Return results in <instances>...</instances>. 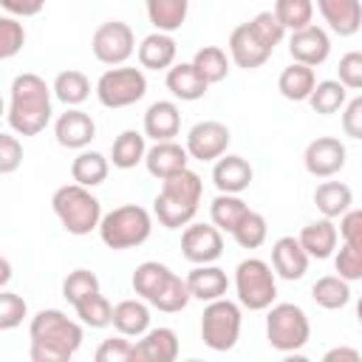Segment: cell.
Segmentation results:
<instances>
[{
	"instance_id": "cell-52",
	"label": "cell",
	"mask_w": 362,
	"mask_h": 362,
	"mask_svg": "<svg viewBox=\"0 0 362 362\" xmlns=\"http://www.w3.org/2000/svg\"><path fill=\"white\" fill-rule=\"evenodd\" d=\"M339 235L345 243L362 252V209H348L339 221Z\"/></svg>"
},
{
	"instance_id": "cell-55",
	"label": "cell",
	"mask_w": 362,
	"mask_h": 362,
	"mask_svg": "<svg viewBox=\"0 0 362 362\" xmlns=\"http://www.w3.org/2000/svg\"><path fill=\"white\" fill-rule=\"evenodd\" d=\"M8 277H11V266H8V257H0V286H3V288L8 286Z\"/></svg>"
},
{
	"instance_id": "cell-12",
	"label": "cell",
	"mask_w": 362,
	"mask_h": 362,
	"mask_svg": "<svg viewBox=\"0 0 362 362\" xmlns=\"http://www.w3.org/2000/svg\"><path fill=\"white\" fill-rule=\"evenodd\" d=\"M181 252L189 263H215L223 255V235L215 223H187L181 235Z\"/></svg>"
},
{
	"instance_id": "cell-27",
	"label": "cell",
	"mask_w": 362,
	"mask_h": 362,
	"mask_svg": "<svg viewBox=\"0 0 362 362\" xmlns=\"http://www.w3.org/2000/svg\"><path fill=\"white\" fill-rule=\"evenodd\" d=\"M314 85H317L314 68L311 65H303V62H291L288 68H283V74L277 79V90L288 102H308Z\"/></svg>"
},
{
	"instance_id": "cell-13",
	"label": "cell",
	"mask_w": 362,
	"mask_h": 362,
	"mask_svg": "<svg viewBox=\"0 0 362 362\" xmlns=\"http://www.w3.org/2000/svg\"><path fill=\"white\" fill-rule=\"evenodd\" d=\"M303 164L314 178H334L345 167V144L334 136H317L303 153Z\"/></svg>"
},
{
	"instance_id": "cell-16",
	"label": "cell",
	"mask_w": 362,
	"mask_h": 362,
	"mask_svg": "<svg viewBox=\"0 0 362 362\" xmlns=\"http://www.w3.org/2000/svg\"><path fill=\"white\" fill-rule=\"evenodd\" d=\"M54 136H57V141H59L62 147H68V150H85V147L93 141V136H96V124H93V119H90L85 110L68 107V110L57 119Z\"/></svg>"
},
{
	"instance_id": "cell-17",
	"label": "cell",
	"mask_w": 362,
	"mask_h": 362,
	"mask_svg": "<svg viewBox=\"0 0 362 362\" xmlns=\"http://www.w3.org/2000/svg\"><path fill=\"white\" fill-rule=\"evenodd\" d=\"M229 57H232V62L238 68L252 71V68H260L272 57V51L255 37V31L249 28V23H240L229 34Z\"/></svg>"
},
{
	"instance_id": "cell-2",
	"label": "cell",
	"mask_w": 362,
	"mask_h": 362,
	"mask_svg": "<svg viewBox=\"0 0 362 362\" xmlns=\"http://www.w3.org/2000/svg\"><path fill=\"white\" fill-rule=\"evenodd\" d=\"M51 90L37 74H17L8 90V127L20 136H37L51 122Z\"/></svg>"
},
{
	"instance_id": "cell-19",
	"label": "cell",
	"mask_w": 362,
	"mask_h": 362,
	"mask_svg": "<svg viewBox=\"0 0 362 362\" xmlns=\"http://www.w3.org/2000/svg\"><path fill=\"white\" fill-rule=\"evenodd\" d=\"M178 356V337L173 328H150L133 345L136 362H173Z\"/></svg>"
},
{
	"instance_id": "cell-6",
	"label": "cell",
	"mask_w": 362,
	"mask_h": 362,
	"mask_svg": "<svg viewBox=\"0 0 362 362\" xmlns=\"http://www.w3.org/2000/svg\"><path fill=\"white\" fill-rule=\"evenodd\" d=\"M266 339L280 354L300 351L311 339V322H308L305 311L300 305H294V303L269 305V314H266Z\"/></svg>"
},
{
	"instance_id": "cell-41",
	"label": "cell",
	"mask_w": 362,
	"mask_h": 362,
	"mask_svg": "<svg viewBox=\"0 0 362 362\" xmlns=\"http://www.w3.org/2000/svg\"><path fill=\"white\" fill-rule=\"evenodd\" d=\"M99 294V277L88 269H74L65 280H62V297L71 303V305H79L82 300Z\"/></svg>"
},
{
	"instance_id": "cell-26",
	"label": "cell",
	"mask_w": 362,
	"mask_h": 362,
	"mask_svg": "<svg viewBox=\"0 0 362 362\" xmlns=\"http://www.w3.org/2000/svg\"><path fill=\"white\" fill-rule=\"evenodd\" d=\"M337 238H339V232H337V226H334L331 218H320V221L303 226V232H300L303 249L308 252V257H317V260H325V257L334 255Z\"/></svg>"
},
{
	"instance_id": "cell-23",
	"label": "cell",
	"mask_w": 362,
	"mask_h": 362,
	"mask_svg": "<svg viewBox=\"0 0 362 362\" xmlns=\"http://www.w3.org/2000/svg\"><path fill=\"white\" fill-rule=\"evenodd\" d=\"M175 54H178V45H175L173 34L153 31L139 45V65L147 71H164V68H173Z\"/></svg>"
},
{
	"instance_id": "cell-5",
	"label": "cell",
	"mask_w": 362,
	"mask_h": 362,
	"mask_svg": "<svg viewBox=\"0 0 362 362\" xmlns=\"http://www.w3.org/2000/svg\"><path fill=\"white\" fill-rule=\"evenodd\" d=\"M150 232H153L150 212L144 206H139V204L116 206L107 215H102V223H99V238L113 252L141 246L150 238Z\"/></svg>"
},
{
	"instance_id": "cell-31",
	"label": "cell",
	"mask_w": 362,
	"mask_h": 362,
	"mask_svg": "<svg viewBox=\"0 0 362 362\" xmlns=\"http://www.w3.org/2000/svg\"><path fill=\"white\" fill-rule=\"evenodd\" d=\"M144 139H147V136L139 133V130H122V133L116 136L113 147H110V161H113V167H119V170H133L139 161H144V156H147Z\"/></svg>"
},
{
	"instance_id": "cell-33",
	"label": "cell",
	"mask_w": 362,
	"mask_h": 362,
	"mask_svg": "<svg viewBox=\"0 0 362 362\" xmlns=\"http://www.w3.org/2000/svg\"><path fill=\"white\" fill-rule=\"evenodd\" d=\"M311 300H314L320 308H325V311H337V308L348 305V300H351V286H348V280L339 277V274H325V277H320V280L311 286Z\"/></svg>"
},
{
	"instance_id": "cell-48",
	"label": "cell",
	"mask_w": 362,
	"mask_h": 362,
	"mask_svg": "<svg viewBox=\"0 0 362 362\" xmlns=\"http://www.w3.org/2000/svg\"><path fill=\"white\" fill-rule=\"evenodd\" d=\"M130 359H133V342L124 334L102 339V345L96 348V362H130Z\"/></svg>"
},
{
	"instance_id": "cell-42",
	"label": "cell",
	"mask_w": 362,
	"mask_h": 362,
	"mask_svg": "<svg viewBox=\"0 0 362 362\" xmlns=\"http://www.w3.org/2000/svg\"><path fill=\"white\" fill-rule=\"evenodd\" d=\"M74 311H76L79 322L88 325V328H105V325H113V305L107 303V297H105L102 291L93 294V297H88V300H82L79 305H74Z\"/></svg>"
},
{
	"instance_id": "cell-35",
	"label": "cell",
	"mask_w": 362,
	"mask_h": 362,
	"mask_svg": "<svg viewBox=\"0 0 362 362\" xmlns=\"http://www.w3.org/2000/svg\"><path fill=\"white\" fill-rule=\"evenodd\" d=\"M348 102V88L339 82V79H322L314 85L311 96H308V105L314 113H322V116H331L337 110H342Z\"/></svg>"
},
{
	"instance_id": "cell-3",
	"label": "cell",
	"mask_w": 362,
	"mask_h": 362,
	"mask_svg": "<svg viewBox=\"0 0 362 362\" xmlns=\"http://www.w3.org/2000/svg\"><path fill=\"white\" fill-rule=\"evenodd\" d=\"M201 175L192 173L189 167L164 178L161 181V192L153 201V212L158 218V223L164 229H181L187 223H192L195 212H198V201H201Z\"/></svg>"
},
{
	"instance_id": "cell-7",
	"label": "cell",
	"mask_w": 362,
	"mask_h": 362,
	"mask_svg": "<svg viewBox=\"0 0 362 362\" xmlns=\"http://www.w3.org/2000/svg\"><path fill=\"white\" fill-rule=\"evenodd\" d=\"M235 288H238L240 305L249 308V311H266L274 303V297H277L274 272L260 257H246V260L238 263V269H235Z\"/></svg>"
},
{
	"instance_id": "cell-14",
	"label": "cell",
	"mask_w": 362,
	"mask_h": 362,
	"mask_svg": "<svg viewBox=\"0 0 362 362\" xmlns=\"http://www.w3.org/2000/svg\"><path fill=\"white\" fill-rule=\"evenodd\" d=\"M288 54H291L294 62H303V65L317 68L331 54V37L325 34V28H320V25L311 23V25H305L300 31H291V37H288Z\"/></svg>"
},
{
	"instance_id": "cell-25",
	"label": "cell",
	"mask_w": 362,
	"mask_h": 362,
	"mask_svg": "<svg viewBox=\"0 0 362 362\" xmlns=\"http://www.w3.org/2000/svg\"><path fill=\"white\" fill-rule=\"evenodd\" d=\"M187 286H189V294H192L195 300L212 303V300H218V297L226 294L229 277H226L223 269H218V266H212V263H201V266H195V269L187 274Z\"/></svg>"
},
{
	"instance_id": "cell-40",
	"label": "cell",
	"mask_w": 362,
	"mask_h": 362,
	"mask_svg": "<svg viewBox=\"0 0 362 362\" xmlns=\"http://www.w3.org/2000/svg\"><path fill=\"white\" fill-rule=\"evenodd\" d=\"M272 11L286 25V31H300L314 20V0H274Z\"/></svg>"
},
{
	"instance_id": "cell-54",
	"label": "cell",
	"mask_w": 362,
	"mask_h": 362,
	"mask_svg": "<svg viewBox=\"0 0 362 362\" xmlns=\"http://www.w3.org/2000/svg\"><path fill=\"white\" fill-rule=\"evenodd\" d=\"M337 359L359 362V351H356V348H345V345H339V348H331V351H325V356H322V362H337Z\"/></svg>"
},
{
	"instance_id": "cell-4",
	"label": "cell",
	"mask_w": 362,
	"mask_h": 362,
	"mask_svg": "<svg viewBox=\"0 0 362 362\" xmlns=\"http://www.w3.org/2000/svg\"><path fill=\"white\" fill-rule=\"evenodd\" d=\"M54 215L59 218L62 229L68 235H90L102 223V204L90 192V187L82 184H65L51 195Z\"/></svg>"
},
{
	"instance_id": "cell-30",
	"label": "cell",
	"mask_w": 362,
	"mask_h": 362,
	"mask_svg": "<svg viewBox=\"0 0 362 362\" xmlns=\"http://www.w3.org/2000/svg\"><path fill=\"white\" fill-rule=\"evenodd\" d=\"M144 6L156 31H167V34L178 31L189 11V0H144Z\"/></svg>"
},
{
	"instance_id": "cell-38",
	"label": "cell",
	"mask_w": 362,
	"mask_h": 362,
	"mask_svg": "<svg viewBox=\"0 0 362 362\" xmlns=\"http://www.w3.org/2000/svg\"><path fill=\"white\" fill-rule=\"evenodd\" d=\"M229 59H232V57H226L223 48H218V45H204V48L195 51L192 65L204 74V79H206L209 85H215V82L226 79V74H229Z\"/></svg>"
},
{
	"instance_id": "cell-32",
	"label": "cell",
	"mask_w": 362,
	"mask_h": 362,
	"mask_svg": "<svg viewBox=\"0 0 362 362\" xmlns=\"http://www.w3.org/2000/svg\"><path fill=\"white\" fill-rule=\"evenodd\" d=\"M170 266H164V263H158V260H144V263H139L136 266V272H133V291L141 297V300H153L161 288H164V283L170 280Z\"/></svg>"
},
{
	"instance_id": "cell-53",
	"label": "cell",
	"mask_w": 362,
	"mask_h": 362,
	"mask_svg": "<svg viewBox=\"0 0 362 362\" xmlns=\"http://www.w3.org/2000/svg\"><path fill=\"white\" fill-rule=\"evenodd\" d=\"M0 6L11 17H34L42 11L45 0H0Z\"/></svg>"
},
{
	"instance_id": "cell-43",
	"label": "cell",
	"mask_w": 362,
	"mask_h": 362,
	"mask_svg": "<svg viewBox=\"0 0 362 362\" xmlns=\"http://www.w3.org/2000/svg\"><path fill=\"white\" fill-rule=\"evenodd\" d=\"M266 235H269L266 218H263L260 212H255V209H249V212L243 215V221H240V223L235 226V232H232L235 243L243 246V249H257V246H263V243H266Z\"/></svg>"
},
{
	"instance_id": "cell-47",
	"label": "cell",
	"mask_w": 362,
	"mask_h": 362,
	"mask_svg": "<svg viewBox=\"0 0 362 362\" xmlns=\"http://www.w3.org/2000/svg\"><path fill=\"white\" fill-rule=\"evenodd\" d=\"M334 269H337V274L345 277L348 283L362 280V252L354 249L351 243H342V249H339L337 257H334Z\"/></svg>"
},
{
	"instance_id": "cell-51",
	"label": "cell",
	"mask_w": 362,
	"mask_h": 362,
	"mask_svg": "<svg viewBox=\"0 0 362 362\" xmlns=\"http://www.w3.org/2000/svg\"><path fill=\"white\" fill-rule=\"evenodd\" d=\"M342 133L362 141V96H354L342 107Z\"/></svg>"
},
{
	"instance_id": "cell-49",
	"label": "cell",
	"mask_w": 362,
	"mask_h": 362,
	"mask_svg": "<svg viewBox=\"0 0 362 362\" xmlns=\"http://www.w3.org/2000/svg\"><path fill=\"white\" fill-rule=\"evenodd\" d=\"M337 74H339V82L348 90H362V51L342 54L339 65H337Z\"/></svg>"
},
{
	"instance_id": "cell-10",
	"label": "cell",
	"mask_w": 362,
	"mask_h": 362,
	"mask_svg": "<svg viewBox=\"0 0 362 362\" xmlns=\"http://www.w3.org/2000/svg\"><path fill=\"white\" fill-rule=\"evenodd\" d=\"M90 51L102 65H124L136 51V34L122 20H107L93 31Z\"/></svg>"
},
{
	"instance_id": "cell-22",
	"label": "cell",
	"mask_w": 362,
	"mask_h": 362,
	"mask_svg": "<svg viewBox=\"0 0 362 362\" xmlns=\"http://www.w3.org/2000/svg\"><path fill=\"white\" fill-rule=\"evenodd\" d=\"M252 164L243 156H221L212 167V181L218 187V192H232L240 195L249 184H252Z\"/></svg>"
},
{
	"instance_id": "cell-50",
	"label": "cell",
	"mask_w": 362,
	"mask_h": 362,
	"mask_svg": "<svg viewBox=\"0 0 362 362\" xmlns=\"http://www.w3.org/2000/svg\"><path fill=\"white\" fill-rule=\"evenodd\" d=\"M23 164V144L11 133H0V175H11Z\"/></svg>"
},
{
	"instance_id": "cell-24",
	"label": "cell",
	"mask_w": 362,
	"mask_h": 362,
	"mask_svg": "<svg viewBox=\"0 0 362 362\" xmlns=\"http://www.w3.org/2000/svg\"><path fill=\"white\" fill-rule=\"evenodd\" d=\"M209 82L204 79V74L192 65V62H178L173 68H167V90L181 99V102H195L206 93Z\"/></svg>"
},
{
	"instance_id": "cell-39",
	"label": "cell",
	"mask_w": 362,
	"mask_h": 362,
	"mask_svg": "<svg viewBox=\"0 0 362 362\" xmlns=\"http://www.w3.org/2000/svg\"><path fill=\"white\" fill-rule=\"evenodd\" d=\"M189 300H192V294H189L187 280H181V277L173 272L170 280L164 283V288L150 300V305L158 308V311H164V314H175V311H184Z\"/></svg>"
},
{
	"instance_id": "cell-15",
	"label": "cell",
	"mask_w": 362,
	"mask_h": 362,
	"mask_svg": "<svg viewBox=\"0 0 362 362\" xmlns=\"http://www.w3.org/2000/svg\"><path fill=\"white\" fill-rule=\"evenodd\" d=\"M308 252L303 249L300 238H291V235H283L274 240L272 246V269L277 277L283 280H300L305 272H308Z\"/></svg>"
},
{
	"instance_id": "cell-36",
	"label": "cell",
	"mask_w": 362,
	"mask_h": 362,
	"mask_svg": "<svg viewBox=\"0 0 362 362\" xmlns=\"http://www.w3.org/2000/svg\"><path fill=\"white\" fill-rule=\"evenodd\" d=\"M249 212V206L243 204V198L232 195V192H221L212 204H209V218L221 232H235V226L243 221V215Z\"/></svg>"
},
{
	"instance_id": "cell-56",
	"label": "cell",
	"mask_w": 362,
	"mask_h": 362,
	"mask_svg": "<svg viewBox=\"0 0 362 362\" xmlns=\"http://www.w3.org/2000/svg\"><path fill=\"white\" fill-rule=\"evenodd\" d=\"M356 317H359V325H362V297H359V303H356Z\"/></svg>"
},
{
	"instance_id": "cell-44",
	"label": "cell",
	"mask_w": 362,
	"mask_h": 362,
	"mask_svg": "<svg viewBox=\"0 0 362 362\" xmlns=\"http://www.w3.org/2000/svg\"><path fill=\"white\" fill-rule=\"evenodd\" d=\"M249 28L255 31V37H257L269 51H274V45H280L283 37H286V25L277 20L274 11H260V14H255V17L249 20Z\"/></svg>"
},
{
	"instance_id": "cell-21",
	"label": "cell",
	"mask_w": 362,
	"mask_h": 362,
	"mask_svg": "<svg viewBox=\"0 0 362 362\" xmlns=\"http://www.w3.org/2000/svg\"><path fill=\"white\" fill-rule=\"evenodd\" d=\"M181 130V110L170 99H158L144 113V136L153 141H170Z\"/></svg>"
},
{
	"instance_id": "cell-28",
	"label": "cell",
	"mask_w": 362,
	"mask_h": 362,
	"mask_svg": "<svg viewBox=\"0 0 362 362\" xmlns=\"http://www.w3.org/2000/svg\"><path fill=\"white\" fill-rule=\"evenodd\" d=\"M113 328L124 337H141L150 331V308L141 300H122L113 305Z\"/></svg>"
},
{
	"instance_id": "cell-1",
	"label": "cell",
	"mask_w": 362,
	"mask_h": 362,
	"mask_svg": "<svg viewBox=\"0 0 362 362\" xmlns=\"http://www.w3.org/2000/svg\"><path fill=\"white\" fill-rule=\"evenodd\" d=\"M28 337L34 362H68L82 345V322L59 308H42L31 317Z\"/></svg>"
},
{
	"instance_id": "cell-18",
	"label": "cell",
	"mask_w": 362,
	"mask_h": 362,
	"mask_svg": "<svg viewBox=\"0 0 362 362\" xmlns=\"http://www.w3.org/2000/svg\"><path fill=\"white\" fill-rule=\"evenodd\" d=\"M187 161H189V153H187V147H181L178 141H156L150 150H147V156H144V164H147V173L153 175V178H158V181H164V178H170V175H175V173H181V170H187Z\"/></svg>"
},
{
	"instance_id": "cell-8",
	"label": "cell",
	"mask_w": 362,
	"mask_h": 362,
	"mask_svg": "<svg viewBox=\"0 0 362 362\" xmlns=\"http://www.w3.org/2000/svg\"><path fill=\"white\" fill-rule=\"evenodd\" d=\"M238 337H240V305L226 300V297L206 303V308L201 314L204 345L223 354V351H232L238 345Z\"/></svg>"
},
{
	"instance_id": "cell-20",
	"label": "cell",
	"mask_w": 362,
	"mask_h": 362,
	"mask_svg": "<svg viewBox=\"0 0 362 362\" xmlns=\"http://www.w3.org/2000/svg\"><path fill=\"white\" fill-rule=\"evenodd\" d=\"M317 8L328 28L339 37H351L362 28V3L359 0H317Z\"/></svg>"
},
{
	"instance_id": "cell-9",
	"label": "cell",
	"mask_w": 362,
	"mask_h": 362,
	"mask_svg": "<svg viewBox=\"0 0 362 362\" xmlns=\"http://www.w3.org/2000/svg\"><path fill=\"white\" fill-rule=\"evenodd\" d=\"M144 93H147V76L141 68H130V65H113L96 82V96L110 110L130 107Z\"/></svg>"
},
{
	"instance_id": "cell-11",
	"label": "cell",
	"mask_w": 362,
	"mask_h": 362,
	"mask_svg": "<svg viewBox=\"0 0 362 362\" xmlns=\"http://www.w3.org/2000/svg\"><path fill=\"white\" fill-rule=\"evenodd\" d=\"M229 141H232L229 127L223 122L206 119V122H198L189 127L184 147H187L189 158H195V161H218L226 153Z\"/></svg>"
},
{
	"instance_id": "cell-46",
	"label": "cell",
	"mask_w": 362,
	"mask_h": 362,
	"mask_svg": "<svg viewBox=\"0 0 362 362\" xmlns=\"http://www.w3.org/2000/svg\"><path fill=\"white\" fill-rule=\"evenodd\" d=\"M23 42H25V28L11 14L0 17V57L11 59L23 48Z\"/></svg>"
},
{
	"instance_id": "cell-29",
	"label": "cell",
	"mask_w": 362,
	"mask_h": 362,
	"mask_svg": "<svg viewBox=\"0 0 362 362\" xmlns=\"http://www.w3.org/2000/svg\"><path fill=\"white\" fill-rule=\"evenodd\" d=\"M314 204L317 209L322 212V218H342L351 204H354V192L348 184L342 181H322L317 189H314Z\"/></svg>"
},
{
	"instance_id": "cell-37",
	"label": "cell",
	"mask_w": 362,
	"mask_h": 362,
	"mask_svg": "<svg viewBox=\"0 0 362 362\" xmlns=\"http://www.w3.org/2000/svg\"><path fill=\"white\" fill-rule=\"evenodd\" d=\"M54 96L62 105L76 107V105H82L90 96V79L82 71H62L54 79Z\"/></svg>"
},
{
	"instance_id": "cell-45",
	"label": "cell",
	"mask_w": 362,
	"mask_h": 362,
	"mask_svg": "<svg viewBox=\"0 0 362 362\" xmlns=\"http://www.w3.org/2000/svg\"><path fill=\"white\" fill-rule=\"evenodd\" d=\"M28 314V305L20 294L3 288L0 291V331H11L23 322V317Z\"/></svg>"
},
{
	"instance_id": "cell-34",
	"label": "cell",
	"mask_w": 362,
	"mask_h": 362,
	"mask_svg": "<svg viewBox=\"0 0 362 362\" xmlns=\"http://www.w3.org/2000/svg\"><path fill=\"white\" fill-rule=\"evenodd\" d=\"M107 158L96 150H82L74 161H71V178L82 187H99L105 178H107Z\"/></svg>"
}]
</instances>
